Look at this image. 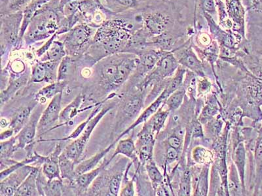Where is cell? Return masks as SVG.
<instances>
[{"label":"cell","mask_w":262,"mask_h":196,"mask_svg":"<svg viewBox=\"0 0 262 196\" xmlns=\"http://www.w3.org/2000/svg\"><path fill=\"white\" fill-rule=\"evenodd\" d=\"M142 27V14L135 20L117 17L105 20L98 28L93 44L84 57L94 65L110 56L123 53L131 35Z\"/></svg>","instance_id":"1"},{"label":"cell","mask_w":262,"mask_h":196,"mask_svg":"<svg viewBox=\"0 0 262 196\" xmlns=\"http://www.w3.org/2000/svg\"><path fill=\"white\" fill-rule=\"evenodd\" d=\"M58 2L50 0L37 11L23 37L26 46L49 39L59 31L62 16L58 10Z\"/></svg>","instance_id":"2"},{"label":"cell","mask_w":262,"mask_h":196,"mask_svg":"<svg viewBox=\"0 0 262 196\" xmlns=\"http://www.w3.org/2000/svg\"><path fill=\"white\" fill-rule=\"evenodd\" d=\"M98 27L81 23L75 26L62 36L59 40L64 43L67 55L75 60L84 55L93 44Z\"/></svg>","instance_id":"3"},{"label":"cell","mask_w":262,"mask_h":196,"mask_svg":"<svg viewBox=\"0 0 262 196\" xmlns=\"http://www.w3.org/2000/svg\"><path fill=\"white\" fill-rule=\"evenodd\" d=\"M23 18V10L1 14L0 16L2 66L6 62L11 50L18 49Z\"/></svg>","instance_id":"4"},{"label":"cell","mask_w":262,"mask_h":196,"mask_svg":"<svg viewBox=\"0 0 262 196\" xmlns=\"http://www.w3.org/2000/svg\"><path fill=\"white\" fill-rule=\"evenodd\" d=\"M113 107H102V109L97 115L91 119L90 122L86 126L85 129L81 133L78 138L74 140L72 143L68 145L63 151V153L65 154L68 157L74 161L76 163H78L79 158L81 157L83 154L84 149L86 144H88L89 140L90 139L91 134L94 130L98 123L100 120L106 115L107 112L111 111Z\"/></svg>","instance_id":"5"},{"label":"cell","mask_w":262,"mask_h":196,"mask_svg":"<svg viewBox=\"0 0 262 196\" xmlns=\"http://www.w3.org/2000/svg\"><path fill=\"white\" fill-rule=\"evenodd\" d=\"M142 27L152 37L172 29L174 20L170 14L162 11H153L142 13Z\"/></svg>","instance_id":"6"},{"label":"cell","mask_w":262,"mask_h":196,"mask_svg":"<svg viewBox=\"0 0 262 196\" xmlns=\"http://www.w3.org/2000/svg\"><path fill=\"white\" fill-rule=\"evenodd\" d=\"M192 38L193 37H191L188 41L185 42L179 47L173 51L172 53H174L180 65L189 69L193 74L203 77L204 70H203V63L194 52Z\"/></svg>","instance_id":"7"},{"label":"cell","mask_w":262,"mask_h":196,"mask_svg":"<svg viewBox=\"0 0 262 196\" xmlns=\"http://www.w3.org/2000/svg\"><path fill=\"white\" fill-rule=\"evenodd\" d=\"M202 13L209 26L210 34L212 35L213 39L219 44V46L237 48V46L243 41V37L234 34L233 32L224 30L221 26L217 24L216 20L211 15L205 12Z\"/></svg>","instance_id":"8"},{"label":"cell","mask_w":262,"mask_h":196,"mask_svg":"<svg viewBox=\"0 0 262 196\" xmlns=\"http://www.w3.org/2000/svg\"><path fill=\"white\" fill-rule=\"evenodd\" d=\"M227 12L233 23L234 34L245 39V9L243 0H225Z\"/></svg>","instance_id":"9"},{"label":"cell","mask_w":262,"mask_h":196,"mask_svg":"<svg viewBox=\"0 0 262 196\" xmlns=\"http://www.w3.org/2000/svg\"><path fill=\"white\" fill-rule=\"evenodd\" d=\"M41 114L40 110L34 111L25 127L15 135L16 150L25 149L34 143Z\"/></svg>","instance_id":"10"},{"label":"cell","mask_w":262,"mask_h":196,"mask_svg":"<svg viewBox=\"0 0 262 196\" xmlns=\"http://www.w3.org/2000/svg\"><path fill=\"white\" fill-rule=\"evenodd\" d=\"M179 63L172 51H167L152 70L147 80H160L171 76L179 67Z\"/></svg>","instance_id":"11"},{"label":"cell","mask_w":262,"mask_h":196,"mask_svg":"<svg viewBox=\"0 0 262 196\" xmlns=\"http://www.w3.org/2000/svg\"><path fill=\"white\" fill-rule=\"evenodd\" d=\"M34 167L26 165L0 181V195H15L16 190L29 176Z\"/></svg>","instance_id":"12"},{"label":"cell","mask_w":262,"mask_h":196,"mask_svg":"<svg viewBox=\"0 0 262 196\" xmlns=\"http://www.w3.org/2000/svg\"><path fill=\"white\" fill-rule=\"evenodd\" d=\"M63 93L55 95L51 100L50 104L48 105L45 110L42 113L40 119H39L38 131L47 130L48 128L52 127L57 121L59 120L60 112H61V102Z\"/></svg>","instance_id":"13"},{"label":"cell","mask_w":262,"mask_h":196,"mask_svg":"<svg viewBox=\"0 0 262 196\" xmlns=\"http://www.w3.org/2000/svg\"><path fill=\"white\" fill-rule=\"evenodd\" d=\"M151 37L143 27L140 28L131 35L123 53L138 56L147 49L153 48L150 41Z\"/></svg>","instance_id":"14"},{"label":"cell","mask_w":262,"mask_h":196,"mask_svg":"<svg viewBox=\"0 0 262 196\" xmlns=\"http://www.w3.org/2000/svg\"><path fill=\"white\" fill-rule=\"evenodd\" d=\"M166 52L167 51L149 48L138 55L137 67L135 70L138 76H144L155 68L161 58Z\"/></svg>","instance_id":"15"},{"label":"cell","mask_w":262,"mask_h":196,"mask_svg":"<svg viewBox=\"0 0 262 196\" xmlns=\"http://www.w3.org/2000/svg\"><path fill=\"white\" fill-rule=\"evenodd\" d=\"M62 153L61 144H57L50 155L44 156V159L41 164V171L48 179L63 180L61 174H60L59 167V156Z\"/></svg>","instance_id":"16"},{"label":"cell","mask_w":262,"mask_h":196,"mask_svg":"<svg viewBox=\"0 0 262 196\" xmlns=\"http://www.w3.org/2000/svg\"><path fill=\"white\" fill-rule=\"evenodd\" d=\"M30 78L29 71L23 70L20 73H15L10 75L9 79L8 86L6 89L1 92V104L2 106L4 103L8 102L14 95L20 90L23 86L27 85Z\"/></svg>","instance_id":"17"},{"label":"cell","mask_w":262,"mask_h":196,"mask_svg":"<svg viewBox=\"0 0 262 196\" xmlns=\"http://www.w3.org/2000/svg\"><path fill=\"white\" fill-rule=\"evenodd\" d=\"M109 163L108 160H105L104 162L100 164L99 167L96 168V169L85 173V174L79 175L76 177L73 183L70 184V185L74 188H76V189L78 190V193H84L85 194L88 192L91 184L100 176V174H101L103 170Z\"/></svg>","instance_id":"18"},{"label":"cell","mask_w":262,"mask_h":196,"mask_svg":"<svg viewBox=\"0 0 262 196\" xmlns=\"http://www.w3.org/2000/svg\"><path fill=\"white\" fill-rule=\"evenodd\" d=\"M180 36L174 34L173 29L167 30L150 39L152 48L164 51H174L179 43Z\"/></svg>","instance_id":"19"},{"label":"cell","mask_w":262,"mask_h":196,"mask_svg":"<svg viewBox=\"0 0 262 196\" xmlns=\"http://www.w3.org/2000/svg\"><path fill=\"white\" fill-rule=\"evenodd\" d=\"M49 1L50 0H33L23 9V18L22 25H21L18 49L22 47L23 45V37H24L25 32L32 18H34L37 11Z\"/></svg>","instance_id":"20"},{"label":"cell","mask_w":262,"mask_h":196,"mask_svg":"<svg viewBox=\"0 0 262 196\" xmlns=\"http://www.w3.org/2000/svg\"><path fill=\"white\" fill-rule=\"evenodd\" d=\"M83 99V94H79L78 96L75 98L73 101L70 103L69 106L66 107L65 108L60 112L59 116V125L57 126V127L53 128L52 130L58 127H62V126L69 125V124L72 120V119L76 117V116L78 115V113L97 106V105H96L95 106H90L86 107V108L84 109L79 110V107L81 106Z\"/></svg>","instance_id":"21"},{"label":"cell","mask_w":262,"mask_h":196,"mask_svg":"<svg viewBox=\"0 0 262 196\" xmlns=\"http://www.w3.org/2000/svg\"><path fill=\"white\" fill-rule=\"evenodd\" d=\"M100 2L113 16L138 9L140 4L139 0H100Z\"/></svg>","instance_id":"22"},{"label":"cell","mask_w":262,"mask_h":196,"mask_svg":"<svg viewBox=\"0 0 262 196\" xmlns=\"http://www.w3.org/2000/svg\"><path fill=\"white\" fill-rule=\"evenodd\" d=\"M38 167H34L27 179L16 190L15 196L39 195L37 186V177L39 172Z\"/></svg>","instance_id":"23"},{"label":"cell","mask_w":262,"mask_h":196,"mask_svg":"<svg viewBox=\"0 0 262 196\" xmlns=\"http://www.w3.org/2000/svg\"><path fill=\"white\" fill-rule=\"evenodd\" d=\"M16 139L15 137H12L6 141H1L0 143V163H1V171L4 168L6 169L11 165L15 164V162L12 160L14 153L16 149Z\"/></svg>","instance_id":"24"},{"label":"cell","mask_w":262,"mask_h":196,"mask_svg":"<svg viewBox=\"0 0 262 196\" xmlns=\"http://www.w3.org/2000/svg\"><path fill=\"white\" fill-rule=\"evenodd\" d=\"M120 154L130 158L133 162L140 164V161L137 156V148H136L134 141L131 137L118 141L116 151H115L114 155L112 156L111 159L108 160L109 162L111 163L117 155H120Z\"/></svg>","instance_id":"25"},{"label":"cell","mask_w":262,"mask_h":196,"mask_svg":"<svg viewBox=\"0 0 262 196\" xmlns=\"http://www.w3.org/2000/svg\"><path fill=\"white\" fill-rule=\"evenodd\" d=\"M35 107L36 105L33 104L32 106L20 107L16 111L9 124V128L14 130L15 134H17L29 120Z\"/></svg>","instance_id":"26"},{"label":"cell","mask_w":262,"mask_h":196,"mask_svg":"<svg viewBox=\"0 0 262 196\" xmlns=\"http://www.w3.org/2000/svg\"><path fill=\"white\" fill-rule=\"evenodd\" d=\"M163 102H165L166 100L164 99L162 95L160 94L158 99H157L154 103H152L150 106L147 107L146 110H144L141 115L138 118L137 120H136L135 122L128 128V129L126 130L125 132H123L122 134L119 135L118 138L116 139V141H114L115 143H118L119 140L120 139L121 137H123L124 135L127 134L128 133H129L131 130L134 129V128L137 127V126L140 125V124L147 122V120H148L149 118L151 117V116L158 111V109H160V107Z\"/></svg>","instance_id":"27"},{"label":"cell","mask_w":262,"mask_h":196,"mask_svg":"<svg viewBox=\"0 0 262 196\" xmlns=\"http://www.w3.org/2000/svg\"><path fill=\"white\" fill-rule=\"evenodd\" d=\"M67 86V81H57L55 83L49 84L46 87L41 88L36 94L35 100L37 102L44 104L47 100H52L55 95L60 93H63V91Z\"/></svg>","instance_id":"28"},{"label":"cell","mask_w":262,"mask_h":196,"mask_svg":"<svg viewBox=\"0 0 262 196\" xmlns=\"http://www.w3.org/2000/svg\"><path fill=\"white\" fill-rule=\"evenodd\" d=\"M116 144V143L114 142L113 143L107 146L104 150L97 153V155L90 158V159L84 160L83 162L78 163V165L75 167V172H76L77 176L85 174V173L94 169L95 167L98 164V163L114 148Z\"/></svg>","instance_id":"29"},{"label":"cell","mask_w":262,"mask_h":196,"mask_svg":"<svg viewBox=\"0 0 262 196\" xmlns=\"http://www.w3.org/2000/svg\"><path fill=\"white\" fill-rule=\"evenodd\" d=\"M66 56L67 53L64 43L62 41L55 39L45 55L40 58V61L61 62Z\"/></svg>","instance_id":"30"},{"label":"cell","mask_w":262,"mask_h":196,"mask_svg":"<svg viewBox=\"0 0 262 196\" xmlns=\"http://www.w3.org/2000/svg\"><path fill=\"white\" fill-rule=\"evenodd\" d=\"M76 162L68 157L64 153H61L59 156V167L60 174L63 180L67 179L70 184L73 183L77 176L75 172Z\"/></svg>","instance_id":"31"},{"label":"cell","mask_w":262,"mask_h":196,"mask_svg":"<svg viewBox=\"0 0 262 196\" xmlns=\"http://www.w3.org/2000/svg\"><path fill=\"white\" fill-rule=\"evenodd\" d=\"M193 47L196 51H198V53L200 54L201 57L209 62L213 67V65L217 61V58L220 57V46L217 42L214 39L212 43L203 50L198 48V46L193 45Z\"/></svg>","instance_id":"32"},{"label":"cell","mask_w":262,"mask_h":196,"mask_svg":"<svg viewBox=\"0 0 262 196\" xmlns=\"http://www.w3.org/2000/svg\"><path fill=\"white\" fill-rule=\"evenodd\" d=\"M112 96H109L106 98V100H104V101L100 102V104H98L95 107V109H93L92 112H91L90 116H88V118L86 119L83 122H82L80 125L78 126L77 127L76 129L74 130V132L72 133L71 135H70L69 137H65V138H62L60 139H55L54 141H69L70 139H76L78 138V137L81 134V133L83 132V130L85 129L86 126L88 125V124L90 122L91 119L93 117H95L97 114L99 113L100 110H101L103 107V104L105 102H106L107 100L110 99V98H112Z\"/></svg>","instance_id":"33"},{"label":"cell","mask_w":262,"mask_h":196,"mask_svg":"<svg viewBox=\"0 0 262 196\" xmlns=\"http://www.w3.org/2000/svg\"><path fill=\"white\" fill-rule=\"evenodd\" d=\"M215 2H216V5L219 25L224 30L232 32L233 23L229 17L228 12H227L225 0H215Z\"/></svg>","instance_id":"34"},{"label":"cell","mask_w":262,"mask_h":196,"mask_svg":"<svg viewBox=\"0 0 262 196\" xmlns=\"http://www.w3.org/2000/svg\"><path fill=\"white\" fill-rule=\"evenodd\" d=\"M186 69L184 67H179L178 68L174 78L168 82L167 87L161 93L164 97L167 99L170 94H172L173 92L179 89L180 86L182 85V82H183L184 75L186 74Z\"/></svg>","instance_id":"35"},{"label":"cell","mask_w":262,"mask_h":196,"mask_svg":"<svg viewBox=\"0 0 262 196\" xmlns=\"http://www.w3.org/2000/svg\"><path fill=\"white\" fill-rule=\"evenodd\" d=\"M209 166L205 165L200 173L196 181V185L194 191L195 195H207L209 190Z\"/></svg>","instance_id":"36"},{"label":"cell","mask_w":262,"mask_h":196,"mask_svg":"<svg viewBox=\"0 0 262 196\" xmlns=\"http://www.w3.org/2000/svg\"><path fill=\"white\" fill-rule=\"evenodd\" d=\"M168 114H169V111H163L162 108H161L151 116L150 120H149L148 122H145L151 128L154 134V133L157 132V134H158L160 132L161 128L165 125Z\"/></svg>","instance_id":"37"},{"label":"cell","mask_w":262,"mask_h":196,"mask_svg":"<svg viewBox=\"0 0 262 196\" xmlns=\"http://www.w3.org/2000/svg\"><path fill=\"white\" fill-rule=\"evenodd\" d=\"M33 0H1V14L23 10Z\"/></svg>","instance_id":"38"},{"label":"cell","mask_w":262,"mask_h":196,"mask_svg":"<svg viewBox=\"0 0 262 196\" xmlns=\"http://www.w3.org/2000/svg\"><path fill=\"white\" fill-rule=\"evenodd\" d=\"M234 162L239 173L241 180L243 185H244L245 166V150L243 143L238 144L233 155Z\"/></svg>","instance_id":"39"},{"label":"cell","mask_w":262,"mask_h":196,"mask_svg":"<svg viewBox=\"0 0 262 196\" xmlns=\"http://www.w3.org/2000/svg\"><path fill=\"white\" fill-rule=\"evenodd\" d=\"M146 169L149 179L151 180L154 190L163 183V177L160 170L156 166L153 160L149 161L146 164Z\"/></svg>","instance_id":"40"},{"label":"cell","mask_w":262,"mask_h":196,"mask_svg":"<svg viewBox=\"0 0 262 196\" xmlns=\"http://www.w3.org/2000/svg\"><path fill=\"white\" fill-rule=\"evenodd\" d=\"M142 107L141 97L136 96L131 98L124 106L123 112L127 118H132L139 113Z\"/></svg>","instance_id":"41"},{"label":"cell","mask_w":262,"mask_h":196,"mask_svg":"<svg viewBox=\"0 0 262 196\" xmlns=\"http://www.w3.org/2000/svg\"><path fill=\"white\" fill-rule=\"evenodd\" d=\"M47 70L45 62L37 61L33 67L30 82L32 83H39L46 80Z\"/></svg>","instance_id":"42"},{"label":"cell","mask_w":262,"mask_h":196,"mask_svg":"<svg viewBox=\"0 0 262 196\" xmlns=\"http://www.w3.org/2000/svg\"><path fill=\"white\" fill-rule=\"evenodd\" d=\"M123 173H117L110 177L107 181V193L108 195L118 196L120 190L121 184L123 179Z\"/></svg>","instance_id":"43"},{"label":"cell","mask_w":262,"mask_h":196,"mask_svg":"<svg viewBox=\"0 0 262 196\" xmlns=\"http://www.w3.org/2000/svg\"><path fill=\"white\" fill-rule=\"evenodd\" d=\"M74 60L70 56H66L60 63L58 70L57 81H66L69 78Z\"/></svg>","instance_id":"44"},{"label":"cell","mask_w":262,"mask_h":196,"mask_svg":"<svg viewBox=\"0 0 262 196\" xmlns=\"http://www.w3.org/2000/svg\"><path fill=\"white\" fill-rule=\"evenodd\" d=\"M184 95L185 89L180 88L170 94L165 102L168 107V109L170 111H174L179 109L183 102Z\"/></svg>","instance_id":"45"},{"label":"cell","mask_w":262,"mask_h":196,"mask_svg":"<svg viewBox=\"0 0 262 196\" xmlns=\"http://www.w3.org/2000/svg\"><path fill=\"white\" fill-rule=\"evenodd\" d=\"M191 174L189 169L185 170L183 174V177L180 186L179 195H191Z\"/></svg>","instance_id":"46"},{"label":"cell","mask_w":262,"mask_h":196,"mask_svg":"<svg viewBox=\"0 0 262 196\" xmlns=\"http://www.w3.org/2000/svg\"><path fill=\"white\" fill-rule=\"evenodd\" d=\"M202 12H205L211 15L214 18L217 17V12L215 0H198Z\"/></svg>","instance_id":"47"},{"label":"cell","mask_w":262,"mask_h":196,"mask_svg":"<svg viewBox=\"0 0 262 196\" xmlns=\"http://www.w3.org/2000/svg\"><path fill=\"white\" fill-rule=\"evenodd\" d=\"M131 165H132V163H129V165H128L125 174H124L123 181L125 182V186L122 188V190L119 192V193H120L119 195L121 196H134L135 195L133 180H132V181H128L127 179L128 172L130 169Z\"/></svg>","instance_id":"48"},{"label":"cell","mask_w":262,"mask_h":196,"mask_svg":"<svg viewBox=\"0 0 262 196\" xmlns=\"http://www.w3.org/2000/svg\"><path fill=\"white\" fill-rule=\"evenodd\" d=\"M211 157L210 152L203 147H196L193 151V158L195 162L199 163H204Z\"/></svg>","instance_id":"49"},{"label":"cell","mask_w":262,"mask_h":196,"mask_svg":"<svg viewBox=\"0 0 262 196\" xmlns=\"http://www.w3.org/2000/svg\"><path fill=\"white\" fill-rule=\"evenodd\" d=\"M196 43L198 45L206 48L209 46L213 41L212 35L206 32L201 31L196 34L195 38Z\"/></svg>","instance_id":"50"},{"label":"cell","mask_w":262,"mask_h":196,"mask_svg":"<svg viewBox=\"0 0 262 196\" xmlns=\"http://www.w3.org/2000/svg\"><path fill=\"white\" fill-rule=\"evenodd\" d=\"M58 35L57 33H56L55 34H54L52 37H51L50 38L48 39V41H46L43 46H41L40 48L37 49L36 51V54L37 57L41 58L45 54L47 51H48L51 44H52L53 42L55 39L57 38Z\"/></svg>","instance_id":"51"},{"label":"cell","mask_w":262,"mask_h":196,"mask_svg":"<svg viewBox=\"0 0 262 196\" xmlns=\"http://www.w3.org/2000/svg\"><path fill=\"white\" fill-rule=\"evenodd\" d=\"M217 113L216 108L214 106V105H208L203 109V113L201 114L203 119H208L211 118L212 116H214Z\"/></svg>","instance_id":"52"},{"label":"cell","mask_w":262,"mask_h":196,"mask_svg":"<svg viewBox=\"0 0 262 196\" xmlns=\"http://www.w3.org/2000/svg\"><path fill=\"white\" fill-rule=\"evenodd\" d=\"M168 144L178 150L182 145L181 139L178 135H172L168 138Z\"/></svg>","instance_id":"53"},{"label":"cell","mask_w":262,"mask_h":196,"mask_svg":"<svg viewBox=\"0 0 262 196\" xmlns=\"http://www.w3.org/2000/svg\"><path fill=\"white\" fill-rule=\"evenodd\" d=\"M179 156V152L177 149L173 148V147H168L167 151V158L169 162H173L176 160Z\"/></svg>","instance_id":"54"},{"label":"cell","mask_w":262,"mask_h":196,"mask_svg":"<svg viewBox=\"0 0 262 196\" xmlns=\"http://www.w3.org/2000/svg\"><path fill=\"white\" fill-rule=\"evenodd\" d=\"M192 132V135L194 137H195V138L202 137L203 136L202 127H201L200 123L196 122L195 125H194Z\"/></svg>","instance_id":"55"},{"label":"cell","mask_w":262,"mask_h":196,"mask_svg":"<svg viewBox=\"0 0 262 196\" xmlns=\"http://www.w3.org/2000/svg\"><path fill=\"white\" fill-rule=\"evenodd\" d=\"M250 8L256 12H262V0H252Z\"/></svg>","instance_id":"56"},{"label":"cell","mask_w":262,"mask_h":196,"mask_svg":"<svg viewBox=\"0 0 262 196\" xmlns=\"http://www.w3.org/2000/svg\"><path fill=\"white\" fill-rule=\"evenodd\" d=\"M14 134H15V132L10 128V129L1 133V135H0V140H1V141H3L4 140L11 138Z\"/></svg>","instance_id":"57"},{"label":"cell","mask_w":262,"mask_h":196,"mask_svg":"<svg viewBox=\"0 0 262 196\" xmlns=\"http://www.w3.org/2000/svg\"><path fill=\"white\" fill-rule=\"evenodd\" d=\"M210 88V83L208 81L203 80L200 83V88L201 91H206Z\"/></svg>","instance_id":"58"},{"label":"cell","mask_w":262,"mask_h":196,"mask_svg":"<svg viewBox=\"0 0 262 196\" xmlns=\"http://www.w3.org/2000/svg\"><path fill=\"white\" fill-rule=\"evenodd\" d=\"M165 1V0H139L140 4H154L160 3L161 2Z\"/></svg>","instance_id":"59"},{"label":"cell","mask_w":262,"mask_h":196,"mask_svg":"<svg viewBox=\"0 0 262 196\" xmlns=\"http://www.w3.org/2000/svg\"><path fill=\"white\" fill-rule=\"evenodd\" d=\"M9 124L10 122H8V120H7L6 118H2L1 119V127L2 128H6L9 126Z\"/></svg>","instance_id":"60"},{"label":"cell","mask_w":262,"mask_h":196,"mask_svg":"<svg viewBox=\"0 0 262 196\" xmlns=\"http://www.w3.org/2000/svg\"><path fill=\"white\" fill-rule=\"evenodd\" d=\"M243 4L247 7V8H251L252 0H243Z\"/></svg>","instance_id":"61"},{"label":"cell","mask_w":262,"mask_h":196,"mask_svg":"<svg viewBox=\"0 0 262 196\" xmlns=\"http://www.w3.org/2000/svg\"><path fill=\"white\" fill-rule=\"evenodd\" d=\"M95 1L100 2V0H95Z\"/></svg>","instance_id":"62"}]
</instances>
